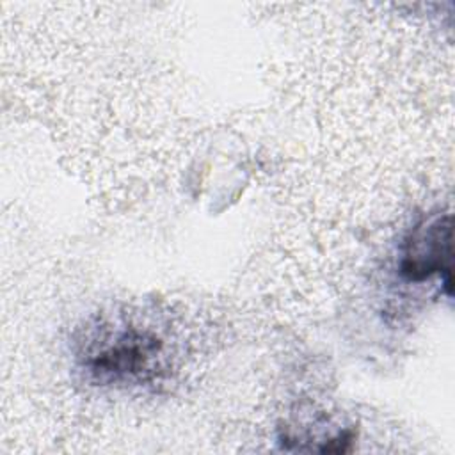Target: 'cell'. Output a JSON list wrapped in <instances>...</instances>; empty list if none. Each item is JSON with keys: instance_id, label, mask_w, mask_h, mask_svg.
<instances>
[{"instance_id": "2", "label": "cell", "mask_w": 455, "mask_h": 455, "mask_svg": "<svg viewBox=\"0 0 455 455\" xmlns=\"http://www.w3.org/2000/svg\"><path fill=\"white\" fill-rule=\"evenodd\" d=\"M451 224L450 215H437L418 226L405 240L400 274L407 281L421 283L435 274L450 270Z\"/></svg>"}, {"instance_id": "1", "label": "cell", "mask_w": 455, "mask_h": 455, "mask_svg": "<svg viewBox=\"0 0 455 455\" xmlns=\"http://www.w3.org/2000/svg\"><path fill=\"white\" fill-rule=\"evenodd\" d=\"M162 357V339L151 331L105 327L87 343L82 366L98 384H139L156 377Z\"/></svg>"}]
</instances>
